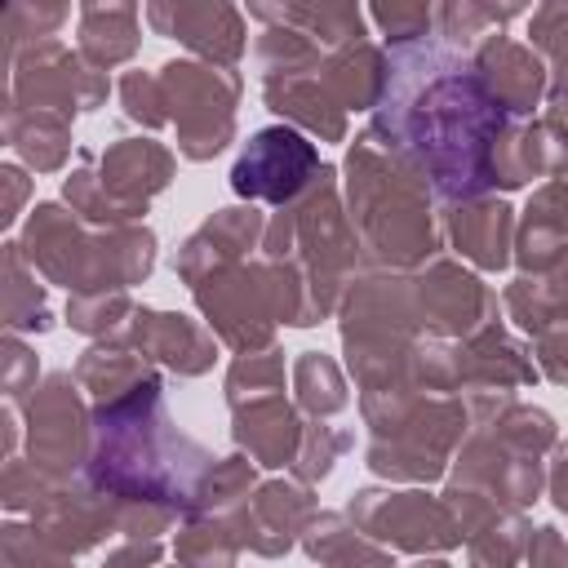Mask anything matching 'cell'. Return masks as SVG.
Returning <instances> with one entry per match:
<instances>
[{
	"label": "cell",
	"mask_w": 568,
	"mask_h": 568,
	"mask_svg": "<svg viewBox=\"0 0 568 568\" xmlns=\"http://www.w3.org/2000/svg\"><path fill=\"white\" fill-rule=\"evenodd\" d=\"M129 342L146 355V359H160L169 364L173 373L182 377H200L213 368L217 359V342L186 315L178 311H146V306H133L129 324H124Z\"/></svg>",
	"instance_id": "cell-16"
},
{
	"label": "cell",
	"mask_w": 568,
	"mask_h": 568,
	"mask_svg": "<svg viewBox=\"0 0 568 568\" xmlns=\"http://www.w3.org/2000/svg\"><path fill=\"white\" fill-rule=\"evenodd\" d=\"M89 422L75 395L71 373L49 377L31 399V470L44 479H71L80 462H89Z\"/></svg>",
	"instance_id": "cell-11"
},
{
	"label": "cell",
	"mask_w": 568,
	"mask_h": 568,
	"mask_svg": "<svg viewBox=\"0 0 568 568\" xmlns=\"http://www.w3.org/2000/svg\"><path fill=\"white\" fill-rule=\"evenodd\" d=\"M22 244H9V288H4V324L9 333H22V328H49V306H44V288H22Z\"/></svg>",
	"instance_id": "cell-25"
},
{
	"label": "cell",
	"mask_w": 568,
	"mask_h": 568,
	"mask_svg": "<svg viewBox=\"0 0 568 568\" xmlns=\"http://www.w3.org/2000/svg\"><path fill=\"white\" fill-rule=\"evenodd\" d=\"M160 89L169 120L178 129V151L186 160H213L235 138L240 75L222 62H169L160 67Z\"/></svg>",
	"instance_id": "cell-6"
},
{
	"label": "cell",
	"mask_w": 568,
	"mask_h": 568,
	"mask_svg": "<svg viewBox=\"0 0 568 568\" xmlns=\"http://www.w3.org/2000/svg\"><path fill=\"white\" fill-rule=\"evenodd\" d=\"M506 120L470 53L444 40H413L386 53L373 133L408 160L439 200L453 204L493 191V142Z\"/></svg>",
	"instance_id": "cell-1"
},
{
	"label": "cell",
	"mask_w": 568,
	"mask_h": 568,
	"mask_svg": "<svg viewBox=\"0 0 568 568\" xmlns=\"http://www.w3.org/2000/svg\"><path fill=\"white\" fill-rule=\"evenodd\" d=\"M84 4H93V0H84Z\"/></svg>",
	"instance_id": "cell-37"
},
{
	"label": "cell",
	"mask_w": 568,
	"mask_h": 568,
	"mask_svg": "<svg viewBox=\"0 0 568 568\" xmlns=\"http://www.w3.org/2000/svg\"><path fill=\"white\" fill-rule=\"evenodd\" d=\"M359 404L368 422V470L404 484L439 479L470 422L462 395L426 386L364 390Z\"/></svg>",
	"instance_id": "cell-3"
},
{
	"label": "cell",
	"mask_w": 568,
	"mask_h": 568,
	"mask_svg": "<svg viewBox=\"0 0 568 568\" xmlns=\"http://www.w3.org/2000/svg\"><path fill=\"white\" fill-rule=\"evenodd\" d=\"M4 182H9V204H4V222H13V217H18V200H22L27 182H22V173H18V169H4Z\"/></svg>",
	"instance_id": "cell-36"
},
{
	"label": "cell",
	"mask_w": 568,
	"mask_h": 568,
	"mask_svg": "<svg viewBox=\"0 0 568 568\" xmlns=\"http://www.w3.org/2000/svg\"><path fill=\"white\" fill-rule=\"evenodd\" d=\"M430 182L399 160L373 129L346 155V204L364 253L386 271L422 266L439 253L444 235L430 209Z\"/></svg>",
	"instance_id": "cell-2"
},
{
	"label": "cell",
	"mask_w": 568,
	"mask_h": 568,
	"mask_svg": "<svg viewBox=\"0 0 568 568\" xmlns=\"http://www.w3.org/2000/svg\"><path fill=\"white\" fill-rule=\"evenodd\" d=\"M524 559H532V564H541V559L564 564V559H568V546L559 541V532H555L550 524H541V528L528 532V550H524Z\"/></svg>",
	"instance_id": "cell-33"
},
{
	"label": "cell",
	"mask_w": 568,
	"mask_h": 568,
	"mask_svg": "<svg viewBox=\"0 0 568 568\" xmlns=\"http://www.w3.org/2000/svg\"><path fill=\"white\" fill-rule=\"evenodd\" d=\"M106 98V75L84 53H71L62 40H36L27 58L13 62V111H40L58 120H75Z\"/></svg>",
	"instance_id": "cell-7"
},
{
	"label": "cell",
	"mask_w": 568,
	"mask_h": 568,
	"mask_svg": "<svg viewBox=\"0 0 568 568\" xmlns=\"http://www.w3.org/2000/svg\"><path fill=\"white\" fill-rule=\"evenodd\" d=\"M528 36H532V49L550 58L555 84H568V0H541Z\"/></svg>",
	"instance_id": "cell-26"
},
{
	"label": "cell",
	"mask_w": 568,
	"mask_h": 568,
	"mask_svg": "<svg viewBox=\"0 0 568 568\" xmlns=\"http://www.w3.org/2000/svg\"><path fill=\"white\" fill-rule=\"evenodd\" d=\"M80 160L84 164L67 178L62 191L71 200V213H80L84 222H133L173 178V155L146 138H120L102 155Z\"/></svg>",
	"instance_id": "cell-5"
},
{
	"label": "cell",
	"mask_w": 568,
	"mask_h": 568,
	"mask_svg": "<svg viewBox=\"0 0 568 568\" xmlns=\"http://www.w3.org/2000/svg\"><path fill=\"white\" fill-rule=\"evenodd\" d=\"M226 404H231V435L257 466H293L297 462L306 422L284 399V386L248 390Z\"/></svg>",
	"instance_id": "cell-14"
},
{
	"label": "cell",
	"mask_w": 568,
	"mask_h": 568,
	"mask_svg": "<svg viewBox=\"0 0 568 568\" xmlns=\"http://www.w3.org/2000/svg\"><path fill=\"white\" fill-rule=\"evenodd\" d=\"M133 306H129V288H98V293H71L67 302V324L89 333V337H106L120 324H129Z\"/></svg>",
	"instance_id": "cell-24"
},
{
	"label": "cell",
	"mask_w": 568,
	"mask_h": 568,
	"mask_svg": "<svg viewBox=\"0 0 568 568\" xmlns=\"http://www.w3.org/2000/svg\"><path fill=\"white\" fill-rule=\"evenodd\" d=\"M346 519L364 537L386 541L408 555H444L462 541V528H457L453 510L444 506V497H426V493L359 488L346 501Z\"/></svg>",
	"instance_id": "cell-8"
},
{
	"label": "cell",
	"mask_w": 568,
	"mask_h": 568,
	"mask_svg": "<svg viewBox=\"0 0 568 568\" xmlns=\"http://www.w3.org/2000/svg\"><path fill=\"white\" fill-rule=\"evenodd\" d=\"M31 9V36L40 40V36H49V31H58L62 27V18H67V0H9V27L22 18Z\"/></svg>",
	"instance_id": "cell-31"
},
{
	"label": "cell",
	"mask_w": 568,
	"mask_h": 568,
	"mask_svg": "<svg viewBox=\"0 0 568 568\" xmlns=\"http://www.w3.org/2000/svg\"><path fill=\"white\" fill-rule=\"evenodd\" d=\"M448 240L479 271H501L510 262V248H515V209L506 200H488V195L453 200Z\"/></svg>",
	"instance_id": "cell-18"
},
{
	"label": "cell",
	"mask_w": 568,
	"mask_h": 568,
	"mask_svg": "<svg viewBox=\"0 0 568 568\" xmlns=\"http://www.w3.org/2000/svg\"><path fill=\"white\" fill-rule=\"evenodd\" d=\"M524 226L568 235V164H559V169H555V173H550V178L537 186V195L528 200Z\"/></svg>",
	"instance_id": "cell-28"
},
{
	"label": "cell",
	"mask_w": 568,
	"mask_h": 568,
	"mask_svg": "<svg viewBox=\"0 0 568 568\" xmlns=\"http://www.w3.org/2000/svg\"><path fill=\"white\" fill-rule=\"evenodd\" d=\"M413 302L426 333L439 337H470L497 320V293L439 253L413 271Z\"/></svg>",
	"instance_id": "cell-10"
},
{
	"label": "cell",
	"mask_w": 568,
	"mask_h": 568,
	"mask_svg": "<svg viewBox=\"0 0 568 568\" xmlns=\"http://www.w3.org/2000/svg\"><path fill=\"white\" fill-rule=\"evenodd\" d=\"M293 390H297V404L311 413V417H324V413H337L351 404V390L342 382V368L320 355V351H302L297 364H293Z\"/></svg>",
	"instance_id": "cell-23"
},
{
	"label": "cell",
	"mask_w": 568,
	"mask_h": 568,
	"mask_svg": "<svg viewBox=\"0 0 568 568\" xmlns=\"http://www.w3.org/2000/svg\"><path fill=\"white\" fill-rule=\"evenodd\" d=\"M311 515H315V497H311V484H302L297 475L262 484L253 488L244 510V546L257 555H284L302 537Z\"/></svg>",
	"instance_id": "cell-17"
},
{
	"label": "cell",
	"mask_w": 568,
	"mask_h": 568,
	"mask_svg": "<svg viewBox=\"0 0 568 568\" xmlns=\"http://www.w3.org/2000/svg\"><path fill=\"white\" fill-rule=\"evenodd\" d=\"M248 13H253L262 27H280L284 13H288V0H248Z\"/></svg>",
	"instance_id": "cell-35"
},
{
	"label": "cell",
	"mask_w": 568,
	"mask_h": 568,
	"mask_svg": "<svg viewBox=\"0 0 568 568\" xmlns=\"http://www.w3.org/2000/svg\"><path fill=\"white\" fill-rule=\"evenodd\" d=\"M479 18H484V27H501V22H510V18H519L532 0H466Z\"/></svg>",
	"instance_id": "cell-34"
},
{
	"label": "cell",
	"mask_w": 568,
	"mask_h": 568,
	"mask_svg": "<svg viewBox=\"0 0 568 568\" xmlns=\"http://www.w3.org/2000/svg\"><path fill=\"white\" fill-rule=\"evenodd\" d=\"M320 169L324 164H320L315 142H306L288 124H271L244 142V151L231 169V191L244 200H266V204L284 209L320 178Z\"/></svg>",
	"instance_id": "cell-9"
},
{
	"label": "cell",
	"mask_w": 568,
	"mask_h": 568,
	"mask_svg": "<svg viewBox=\"0 0 568 568\" xmlns=\"http://www.w3.org/2000/svg\"><path fill=\"white\" fill-rule=\"evenodd\" d=\"M138 36V0H93L80 13V53L102 71L133 58Z\"/></svg>",
	"instance_id": "cell-19"
},
{
	"label": "cell",
	"mask_w": 568,
	"mask_h": 568,
	"mask_svg": "<svg viewBox=\"0 0 568 568\" xmlns=\"http://www.w3.org/2000/svg\"><path fill=\"white\" fill-rule=\"evenodd\" d=\"M537 346H532V355H537V364H541V373L550 377V382H568V315L564 320H555L550 328H541L537 337H532Z\"/></svg>",
	"instance_id": "cell-30"
},
{
	"label": "cell",
	"mask_w": 568,
	"mask_h": 568,
	"mask_svg": "<svg viewBox=\"0 0 568 568\" xmlns=\"http://www.w3.org/2000/svg\"><path fill=\"white\" fill-rule=\"evenodd\" d=\"M280 27L302 31L320 49H346V44L368 40L364 18H359V0H288V13Z\"/></svg>",
	"instance_id": "cell-20"
},
{
	"label": "cell",
	"mask_w": 568,
	"mask_h": 568,
	"mask_svg": "<svg viewBox=\"0 0 568 568\" xmlns=\"http://www.w3.org/2000/svg\"><path fill=\"white\" fill-rule=\"evenodd\" d=\"M359 528L346 524V515H328V510H315L302 528V546L311 559H328V564H351V559H390V550L382 546H368L355 537Z\"/></svg>",
	"instance_id": "cell-22"
},
{
	"label": "cell",
	"mask_w": 568,
	"mask_h": 568,
	"mask_svg": "<svg viewBox=\"0 0 568 568\" xmlns=\"http://www.w3.org/2000/svg\"><path fill=\"white\" fill-rule=\"evenodd\" d=\"M22 248L31 257V271H40L53 284H67L71 293L129 288L146 280L155 266V235L146 226L98 222V231H89L58 204H40L31 213Z\"/></svg>",
	"instance_id": "cell-4"
},
{
	"label": "cell",
	"mask_w": 568,
	"mask_h": 568,
	"mask_svg": "<svg viewBox=\"0 0 568 568\" xmlns=\"http://www.w3.org/2000/svg\"><path fill=\"white\" fill-rule=\"evenodd\" d=\"M4 129H9L13 151H18L31 169H40V173L62 169L67 155H71V120L40 115V111H13V106H9Z\"/></svg>",
	"instance_id": "cell-21"
},
{
	"label": "cell",
	"mask_w": 568,
	"mask_h": 568,
	"mask_svg": "<svg viewBox=\"0 0 568 568\" xmlns=\"http://www.w3.org/2000/svg\"><path fill=\"white\" fill-rule=\"evenodd\" d=\"M355 444V435H346V430H333V426H306V435H302V448H297V462L288 466L302 484H315V479H324L328 470H333V462L346 453Z\"/></svg>",
	"instance_id": "cell-27"
},
{
	"label": "cell",
	"mask_w": 568,
	"mask_h": 568,
	"mask_svg": "<svg viewBox=\"0 0 568 568\" xmlns=\"http://www.w3.org/2000/svg\"><path fill=\"white\" fill-rule=\"evenodd\" d=\"M146 22L155 36L222 67H235L244 53V18L231 0H146Z\"/></svg>",
	"instance_id": "cell-12"
},
{
	"label": "cell",
	"mask_w": 568,
	"mask_h": 568,
	"mask_svg": "<svg viewBox=\"0 0 568 568\" xmlns=\"http://www.w3.org/2000/svg\"><path fill=\"white\" fill-rule=\"evenodd\" d=\"M470 62L488 89V98L510 115V120H528L550 84V71L541 62V53L532 44H519L510 36H484L470 49Z\"/></svg>",
	"instance_id": "cell-13"
},
{
	"label": "cell",
	"mask_w": 568,
	"mask_h": 568,
	"mask_svg": "<svg viewBox=\"0 0 568 568\" xmlns=\"http://www.w3.org/2000/svg\"><path fill=\"white\" fill-rule=\"evenodd\" d=\"M262 231H266V222H262V213H257L253 204L217 209V213H213L204 226H195V231L182 240V248L173 253L178 280L191 288V284L204 280L209 271H222V266L244 262V257L257 248Z\"/></svg>",
	"instance_id": "cell-15"
},
{
	"label": "cell",
	"mask_w": 568,
	"mask_h": 568,
	"mask_svg": "<svg viewBox=\"0 0 568 568\" xmlns=\"http://www.w3.org/2000/svg\"><path fill=\"white\" fill-rule=\"evenodd\" d=\"M546 493L550 501L568 515V439H555V453H550V475H546Z\"/></svg>",
	"instance_id": "cell-32"
},
{
	"label": "cell",
	"mask_w": 568,
	"mask_h": 568,
	"mask_svg": "<svg viewBox=\"0 0 568 568\" xmlns=\"http://www.w3.org/2000/svg\"><path fill=\"white\" fill-rule=\"evenodd\" d=\"M120 106H124L129 120H138V124H146V129H160V124L169 120L160 75H142V71L120 75Z\"/></svg>",
	"instance_id": "cell-29"
}]
</instances>
